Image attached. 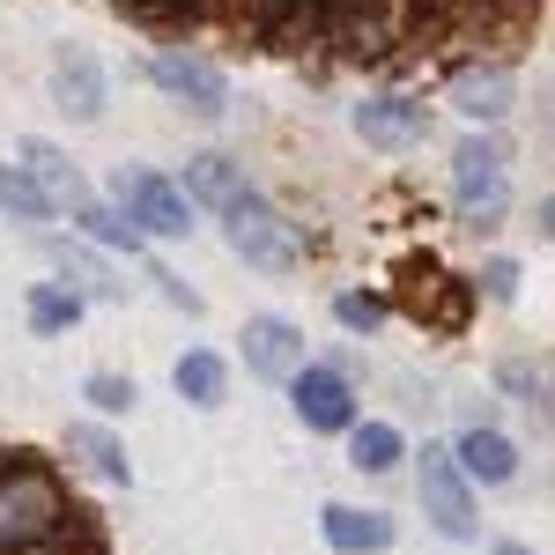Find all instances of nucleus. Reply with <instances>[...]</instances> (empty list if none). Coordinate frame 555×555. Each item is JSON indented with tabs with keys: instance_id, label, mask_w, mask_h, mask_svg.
Instances as JSON below:
<instances>
[{
	"instance_id": "f257e3e1",
	"label": "nucleus",
	"mask_w": 555,
	"mask_h": 555,
	"mask_svg": "<svg viewBox=\"0 0 555 555\" xmlns=\"http://www.w3.org/2000/svg\"><path fill=\"white\" fill-rule=\"evenodd\" d=\"M415 496H423V518L444 533V541H460L467 548L474 533V481L460 467V452L452 444H423V467H415Z\"/></svg>"
},
{
	"instance_id": "f03ea898",
	"label": "nucleus",
	"mask_w": 555,
	"mask_h": 555,
	"mask_svg": "<svg viewBox=\"0 0 555 555\" xmlns=\"http://www.w3.org/2000/svg\"><path fill=\"white\" fill-rule=\"evenodd\" d=\"M222 237H230V253L245 259V267H267V274H297V267H304L297 222H282V215L259 201V193L237 215H222Z\"/></svg>"
},
{
	"instance_id": "7ed1b4c3",
	"label": "nucleus",
	"mask_w": 555,
	"mask_h": 555,
	"mask_svg": "<svg viewBox=\"0 0 555 555\" xmlns=\"http://www.w3.org/2000/svg\"><path fill=\"white\" fill-rule=\"evenodd\" d=\"M60 518H67L60 512V489L44 474L8 467V481H0V548H38Z\"/></svg>"
},
{
	"instance_id": "20e7f679",
	"label": "nucleus",
	"mask_w": 555,
	"mask_h": 555,
	"mask_svg": "<svg viewBox=\"0 0 555 555\" xmlns=\"http://www.w3.org/2000/svg\"><path fill=\"white\" fill-rule=\"evenodd\" d=\"M119 208L141 222V237H185L193 230V193L171 185L164 171H141V164L119 171Z\"/></svg>"
},
{
	"instance_id": "39448f33",
	"label": "nucleus",
	"mask_w": 555,
	"mask_h": 555,
	"mask_svg": "<svg viewBox=\"0 0 555 555\" xmlns=\"http://www.w3.org/2000/svg\"><path fill=\"white\" fill-rule=\"evenodd\" d=\"M452 193H460V215L474 230H489L496 208H504V149L496 141H460L452 149Z\"/></svg>"
},
{
	"instance_id": "423d86ee",
	"label": "nucleus",
	"mask_w": 555,
	"mask_h": 555,
	"mask_svg": "<svg viewBox=\"0 0 555 555\" xmlns=\"http://www.w3.org/2000/svg\"><path fill=\"white\" fill-rule=\"evenodd\" d=\"M289 408H297L304 429H319V437H348L356 429V392L334 363H311L297 385H289Z\"/></svg>"
},
{
	"instance_id": "0eeeda50",
	"label": "nucleus",
	"mask_w": 555,
	"mask_h": 555,
	"mask_svg": "<svg viewBox=\"0 0 555 555\" xmlns=\"http://www.w3.org/2000/svg\"><path fill=\"white\" fill-rule=\"evenodd\" d=\"M245 363H253L267 385H297L304 371H311V363H304V334L289 319H274V311L245 319Z\"/></svg>"
},
{
	"instance_id": "6e6552de",
	"label": "nucleus",
	"mask_w": 555,
	"mask_h": 555,
	"mask_svg": "<svg viewBox=\"0 0 555 555\" xmlns=\"http://www.w3.org/2000/svg\"><path fill=\"white\" fill-rule=\"evenodd\" d=\"M149 75H156L164 96L193 104V112H222V104H230V82L215 75L208 60H193V52H156V60H149Z\"/></svg>"
},
{
	"instance_id": "1a4fd4ad",
	"label": "nucleus",
	"mask_w": 555,
	"mask_h": 555,
	"mask_svg": "<svg viewBox=\"0 0 555 555\" xmlns=\"http://www.w3.org/2000/svg\"><path fill=\"white\" fill-rule=\"evenodd\" d=\"M356 133L378 141V149H415L429 133V119H423V104H408V96H363L356 104Z\"/></svg>"
},
{
	"instance_id": "9d476101",
	"label": "nucleus",
	"mask_w": 555,
	"mask_h": 555,
	"mask_svg": "<svg viewBox=\"0 0 555 555\" xmlns=\"http://www.w3.org/2000/svg\"><path fill=\"white\" fill-rule=\"evenodd\" d=\"M452 452H460L467 481H481V489H504V481H518V452H512V437H504V429L467 423L460 437H452Z\"/></svg>"
},
{
	"instance_id": "9b49d317",
	"label": "nucleus",
	"mask_w": 555,
	"mask_h": 555,
	"mask_svg": "<svg viewBox=\"0 0 555 555\" xmlns=\"http://www.w3.org/2000/svg\"><path fill=\"white\" fill-rule=\"evenodd\" d=\"M319 533H326L334 555H385L392 548V518L356 512V504H326V512H319Z\"/></svg>"
},
{
	"instance_id": "f8f14e48",
	"label": "nucleus",
	"mask_w": 555,
	"mask_h": 555,
	"mask_svg": "<svg viewBox=\"0 0 555 555\" xmlns=\"http://www.w3.org/2000/svg\"><path fill=\"white\" fill-rule=\"evenodd\" d=\"M52 96H60V112L96 119V112H104V75H96V60H89V52H60V67H52Z\"/></svg>"
},
{
	"instance_id": "ddd939ff",
	"label": "nucleus",
	"mask_w": 555,
	"mask_h": 555,
	"mask_svg": "<svg viewBox=\"0 0 555 555\" xmlns=\"http://www.w3.org/2000/svg\"><path fill=\"white\" fill-rule=\"evenodd\" d=\"M185 193L208 201L215 215H237L245 201H253V185L237 178V164H222V156H193V164H185Z\"/></svg>"
},
{
	"instance_id": "4468645a",
	"label": "nucleus",
	"mask_w": 555,
	"mask_h": 555,
	"mask_svg": "<svg viewBox=\"0 0 555 555\" xmlns=\"http://www.w3.org/2000/svg\"><path fill=\"white\" fill-rule=\"evenodd\" d=\"M171 385H178V400H193V408H222V392H230V363H222L215 348H185L178 371H171Z\"/></svg>"
},
{
	"instance_id": "2eb2a0df",
	"label": "nucleus",
	"mask_w": 555,
	"mask_h": 555,
	"mask_svg": "<svg viewBox=\"0 0 555 555\" xmlns=\"http://www.w3.org/2000/svg\"><path fill=\"white\" fill-rule=\"evenodd\" d=\"M67 452H82V467L96 474V481H112V489H127L133 467H127V452H119V437L104 423H67Z\"/></svg>"
},
{
	"instance_id": "dca6fc26",
	"label": "nucleus",
	"mask_w": 555,
	"mask_h": 555,
	"mask_svg": "<svg viewBox=\"0 0 555 555\" xmlns=\"http://www.w3.org/2000/svg\"><path fill=\"white\" fill-rule=\"evenodd\" d=\"M452 104H460L467 119H504V112H512V75H504V67H467L460 89H452Z\"/></svg>"
},
{
	"instance_id": "f3484780",
	"label": "nucleus",
	"mask_w": 555,
	"mask_h": 555,
	"mask_svg": "<svg viewBox=\"0 0 555 555\" xmlns=\"http://www.w3.org/2000/svg\"><path fill=\"white\" fill-rule=\"evenodd\" d=\"M400 460H408V444H400L392 423H356L348 429V467L356 474H392Z\"/></svg>"
},
{
	"instance_id": "a211bd4d",
	"label": "nucleus",
	"mask_w": 555,
	"mask_h": 555,
	"mask_svg": "<svg viewBox=\"0 0 555 555\" xmlns=\"http://www.w3.org/2000/svg\"><path fill=\"white\" fill-rule=\"evenodd\" d=\"M23 156L38 164V185H44V193H52V208H60V201H67V208H75V215L89 208V185H82V171H75V164H67L60 149H44V141H23Z\"/></svg>"
},
{
	"instance_id": "6ab92c4d",
	"label": "nucleus",
	"mask_w": 555,
	"mask_h": 555,
	"mask_svg": "<svg viewBox=\"0 0 555 555\" xmlns=\"http://www.w3.org/2000/svg\"><path fill=\"white\" fill-rule=\"evenodd\" d=\"M23 311H30V334H67V326L82 319V297H75V289H60V282H38Z\"/></svg>"
},
{
	"instance_id": "aec40b11",
	"label": "nucleus",
	"mask_w": 555,
	"mask_h": 555,
	"mask_svg": "<svg viewBox=\"0 0 555 555\" xmlns=\"http://www.w3.org/2000/svg\"><path fill=\"white\" fill-rule=\"evenodd\" d=\"M82 222H89V237H96V245H119V253H141V222H133L127 208H104V201H89V208H82Z\"/></svg>"
},
{
	"instance_id": "412c9836",
	"label": "nucleus",
	"mask_w": 555,
	"mask_h": 555,
	"mask_svg": "<svg viewBox=\"0 0 555 555\" xmlns=\"http://www.w3.org/2000/svg\"><path fill=\"white\" fill-rule=\"evenodd\" d=\"M0 208L23 215V222H44V215H52V193H44L38 178H23V171H0Z\"/></svg>"
},
{
	"instance_id": "4be33fe9",
	"label": "nucleus",
	"mask_w": 555,
	"mask_h": 555,
	"mask_svg": "<svg viewBox=\"0 0 555 555\" xmlns=\"http://www.w3.org/2000/svg\"><path fill=\"white\" fill-rule=\"evenodd\" d=\"M82 400L96 408V415H127L141 392H133V378H119V371H96V378L82 385Z\"/></svg>"
},
{
	"instance_id": "5701e85b",
	"label": "nucleus",
	"mask_w": 555,
	"mask_h": 555,
	"mask_svg": "<svg viewBox=\"0 0 555 555\" xmlns=\"http://www.w3.org/2000/svg\"><path fill=\"white\" fill-rule=\"evenodd\" d=\"M496 385H504V392H518V408H526V415H541V423H548V378H533L526 363H504V371H496Z\"/></svg>"
},
{
	"instance_id": "b1692460",
	"label": "nucleus",
	"mask_w": 555,
	"mask_h": 555,
	"mask_svg": "<svg viewBox=\"0 0 555 555\" xmlns=\"http://www.w3.org/2000/svg\"><path fill=\"white\" fill-rule=\"evenodd\" d=\"M334 319H341L348 334H378V326H385V304H378V297H356V289H348V297H334Z\"/></svg>"
},
{
	"instance_id": "393cba45",
	"label": "nucleus",
	"mask_w": 555,
	"mask_h": 555,
	"mask_svg": "<svg viewBox=\"0 0 555 555\" xmlns=\"http://www.w3.org/2000/svg\"><path fill=\"white\" fill-rule=\"evenodd\" d=\"M52 259L82 274V282H89V297H119V282H112V274H104V267H96V259H89V253H75V245H52Z\"/></svg>"
},
{
	"instance_id": "a878e982",
	"label": "nucleus",
	"mask_w": 555,
	"mask_h": 555,
	"mask_svg": "<svg viewBox=\"0 0 555 555\" xmlns=\"http://www.w3.org/2000/svg\"><path fill=\"white\" fill-rule=\"evenodd\" d=\"M481 289H489L496 304H512L518 297V267L512 259H489V267H481Z\"/></svg>"
},
{
	"instance_id": "bb28decb",
	"label": "nucleus",
	"mask_w": 555,
	"mask_h": 555,
	"mask_svg": "<svg viewBox=\"0 0 555 555\" xmlns=\"http://www.w3.org/2000/svg\"><path fill=\"white\" fill-rule=\"evenodd\" d=\"M149 282H156V289H164V304H178V311H201V297H193V289H185V282H178V274H164V267H156V274H149Z\"/></svg>"
},
{
	"instance_id": "cd10ccee",
	"label": "nucleus",
	"mask_w": 555,
	"mask_h": 555,
	"mask_svg": "<svg viewBox=\"0 0 555 555\" xmlns=\"http://www.w3.org/2000/svg\"><path fill=\"white\" fill-rule=\"evenodd\" d=\"M541 237H548V245H555V193H548V201H541Z\"/></svg>"
},
{
	"instance_id": "c85d7f7f",
	"label": "nucleus",
	"mask_w": 555,
	"mask_h": 555,
	"mask_svg": "<svg viewBox=\"0 0 555 555\" xmlns=\"http://www.w3.org/2000/svg\"><path fill=\"white\" fill-rule=\"evenodd\" d=\"M496 555H533V548H526V541H496Z\"/></svg>"
}]
</instances>
